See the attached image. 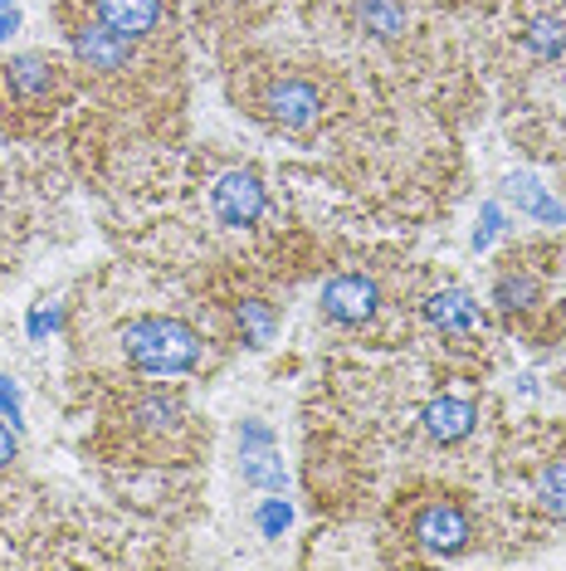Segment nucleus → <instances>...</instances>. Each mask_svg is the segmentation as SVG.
I'll use <instances>...</instances> for the list:
<instances>
[{
    "label": "nucleus",
    "mask_w": 566,
    "mask_h": 571,
    "mask_svg": "<svg viewBox=\"0 0 566 571\" xmlns=\"http://www.w3.org/2000/svg\"><path fill=\"white\" fill-rule=\"evenodd\" d=\"M235 318H240V332H244V342H250V347H264L269 338H274V328H279L274 308L260 303V298L240 303V308H235Z\"/></svg>",
    "instance_id": "obj_13"
},
{
    "label": "nucleus",
    "mask_w": 566,
    "mask_h": 571,
    "mask_svg": "<svg viewBox=\"0 0 566 571\" xmlns=\"http://www.w3.org/2000/svg\"><path fill=\"white\" fill-rule=\"evenodd\" d=\"M244 479L260 483V489L279 493L283 483H289V474H283V459L274 454V444H264V450H244Z\"/></svg>",
    "instance_id": "obj_12"
},
{
    "label": "nucleus",
    "mask_w": 566,
    "mask_h": 571,
    "mask_svg": "<svg viewBox=\"0 0 566 571\" xmlns=\"http://www.w3.org/2000/svg\"><path fill=\"white\" fill-rule=\"evenodd\" d=\"M293 523V508L283 503V499H264L260 503V532L264 538H283V528Z\"/></svg>",
    "instance_id": "obj_19"
},
{
    "label": "nucleus",
    "mask_w": 566,
    "mask_h": 571,
    "mask_svg": "<svg viewBox=\"0 0 566 571\" xmlns=\"http://www.w3.org/2000/svg\"><path fill=\"white\" fill-rule=\"evenodd\" d=\"M16 30H20V10H16V0H0V40H10Z\"/></svg>",
    "instance_id": "obj_22"
},
{
    "label": "nucleus",
    "mask_w": 566,
    "mask_h": 571,
    "mask_svg": "<svg viewBox=\"0 0 566 571\" xmlns=\"http://www.w3.org/2000/svg\"><path fill=\"white\" fill-rule=\"evenodd\" d=\"M73 54H79L89 69H122L132 54V40H122L118 30H108V24L98 20V24L73 30Z\"/></svg>",
    "instance_id": "obj_8"
},
{
    "label": "nucleus",
    "mask_w": 566,
    "mask_h": 571,
    "mask_svg": "<svg viewBox=\"0 0 566 571\" xmlns=\"http://www.w3.org/2000/svg\"><path fill=\"white\" fill-rule=\"evenodd\" d=\"M494 303L498 308H533L537 303V279L533 274H503L498 279V289H494Z\"/></svg>",
    "instance_id": "obj_18"
},
{
    "label": "nucleus",
    "mask_w": 566,
    "mask_h": 571,
    "mask_svg": "<svg viewBox=\"0 0 566 571\" xmlns=\"http://www.w3.org/2000/svg\"><path fill=\"white\" fill-rule=\"evenodd\" d=\"M49 328H59V308H34V318H30V332H34V338H44Z\"/></svg>",
    "instance_id": "obj_23"
},
{
    "label": "nucleus",
    "mask_w": 566,
    "mask_h": 571,
    "mask_svg": "<svg viewBox=\"0 0 566 571\" xmlns=\"http://www.w3.org/2000/svg\"><path fill=\"white\" fill-rule=\"evenodd\" d=\"M376 303H381V289L366 274H337L323 283V313L342 328H362V322L376 318Z\"/></svg>",
    "instance_id": "obj_3"
},
{
    "label": "nucleus",
    "mask_w": 566,
    "mask_h": 571,
    "mask_svg": "<svg viewBox=\"0 0 566 571\" xmlns=\"http://www.w3.org/2000/svg\"><path fill=\"white\" fill-rule=\"evenodd\" d=\"M415 548L429 552V557H454V552H464L469 548V538H474V523H469V513H464L459 503H429L415 513Z\"/></svg>",
    "instance_id": "obj_2"
},
{
    "label": "nucleus",
    "mask_w": 566,
    "mask_h": 571,
    "mask_svg": "<svg viewBox=\"0 0 566 571\" xmlns=\"http://www.w3.org/2000/svg\"><path fill=\"white\" fill-rule=\"evenodd\" d=\"M508 196L527 210V216H537V220H557V226H566V210H562L557 201H547L543 186H537L533 177H513V181H508Z\"/></svg>",
    "instance_id": "obj_11"
},
{
    "label": "nucleus",
    "mask_w": 566,
    "mask_h": 571,
    "mask_svg": "<svg viewBox=\"0 0 566 571\" xmlns=\"http://www.w3.org/2000/svg\"><path fill=\"white\" fill-rule=\"evenodd\" d=\"M523 40H527V49H533L537 59H557L566 49V24L562 20H533Z\"/></svg>",
    "instance_id": "obj_16"
},
{
    "label": "nucleus",
    "mask_w": 566,
    "mask_h": 571,
    "mask_svg": "<svg viewBox=\"0 0 566 571\" xmlns=\"http://www.w3.org/2000/svg\"><path fill=\"white\" fill-rule=\"evenodd\" d=\"M0 411H6L20 425V391H16V381H10L6 371H0Z\"/></svg>",
    "instance_id": "obj_20"
},
{
    "label": "nucleus",
    "mask_w": 566,
    "mask_h": 571,
    "mask_svg": "<svg viewBox=\"0 0 566 571\" xmlns=\"http://www.w3.org/2000/svg\"><path fill=\"white\" fill-rule=\"evenodd\" d=\"M362 24L372 34H381V40H396L405 30V10L396 0H362Z\"/></svg>",
    "instance_id": "obj_14"
},
{
    "label": "nucleus",
    "mask_w": 566,
    "mask_h": 571,
    "mask_svg": "<svg viewBox=\"0 0 566 571\" xmlns=\"http://www.w3.org/2000/svg\"><path fill=\"white\" fill-rule=\"evenodd\" d=\"M537 503L552 518H566V459H552L543 474H537Z\"/></svg>",
    "instance_id": "obj_15"
},
{
    "label": "nucleus",
    "mask_w": 566,
    "mask_h": 571,
    "mask_svg": "<svg viewBox=\"0 0 566 571\" xmlns=\"http://www.w3.org/2000/svg\"><path fill=\"white\" fill-rule=\"evenodd\" d=\"M138 420L146 430H171L181 420V401H176V395H162V391L142 395V401H138Z\"/></svg>",
    "instance_id": "obj_17"
},
{
    "label": "nucleus",
    "mask_w": 566,
    "mask_h": 571,
    "mask_svg": "<svg viewBox=\"0 0 566 571\" xmlns=\"http://www.w3.org/2000/svg\"><path fill=\"white\" fill-rule=\"evenodd\" d=\"M240 444H244V450H264V444H274V434H269L264 425H254V420H244Z\"/></svg>",
    "instance_id": "obj_21"
},
{
    "label": "nucleus",
    "mask_w": 566,
    "mask_h": 571,
    "mask_svg": "<svg viewBox=\"0 0 566 571\" xmlns=\"http://www.w3.org/2000/svg\"><path fill=\"white\" fill-rule=\"evenodd\" d=\"M122 352L146 377H181L201 362V332L181 318H132L122 328Z\"/></svg>",
    "instance_id": "obj_1"
},
{
    "label": "nucleus",
    "mask_w": 566,
    "mask_h": 571,
    "mask_svg": "<svg viewBox=\"0 0 566 571\" xmlns=\"http://www.w3.org/2000/svg\"><path fill=\"white\" fill-rule=\"evenodd\" d=\"M16 454H20V440H16V434H10L6 425H0V469L16 464Z\"/></svg>",
    "instance_id": "obj_24"
},
{
    "label": "nucleus",
    "mask_w": 566,
    "mask_h": 571,
    "mask_svg": "<svg viewBox=\"0 0 566 571\" xmlns=\"http://www.w3.org/2000/svg\"><path fill=\"white\" fill-rule=\"evenodd\" d=\"M54 83H59V64L44 54H16L0 64V93L16 98V103H44Z\"/></svg>",
    "instance_id": "obj_5"
},
{
    "label": "nucleus",
    "mask_w": 566,
    "mask_h": 571,
    "mask_svg": "<svg viewBox=\"0 0 566 571\" xmlns=\"http://www.w3.org/2000/svg\"><path fill=\"white\" fill-rule=\"evenodd\" d=\"M478 425V405L474 401H459V395H439V401H429L425 405V430H429V440H439V444H454V440H464Z\"/></svg>",
    "instance_id": "obj_9"
},
{
    "label": "nucleus",
    "mask_w": 566,
    "mask_h": 571,
    "mask_svg": "<svg viewBox=\"0 0 566 571\" xmlns=\"http://www.w3.org/2000/svg\"><path fill=\"white\" fill-rule=\"evenodd\" d=\"M211 206H215V220L220 226H254L264 216V181L254 171H225L211 191Z\"/></svg>",
    "instance_id": "obj_4"
},
{
    "label": "nucleus",
    "mask_w": 566,
    "mask_h": 571,
    "mask_svg": "<svg viewBox=\"0 0 566 571\" xmlns=\"http://www.w3.org/2000/svg\"><path fill=\"white\" fill-rule=\"evenodd\" d=\"M264 108H269V118H274L279 128L303 132V128H313V122H317V113H323V98H317L313 83L283 79V83H274V89H269Z\"/></svg>",
    "instance_id": "obj_6"
},
{
    "label": "nucleus",
    "mask_w": 566,
    "mask_h": 571,
    "mask_svg": "<svg viewBox=\"0 0 566 571\" xmlns=\"http://www.w3.org/2000/svg\"><path fill=\"white\" fill-rule=\"evenodd\" d=\"M93 10L122 40H142V34H152L156 20H162V0H93Z\"/></svg>",
    "instance_id": "obj_7"
},
{
    "label": "nucleus",
    "mask_w": 566,
    "mask_h": 571,
    "mask_svg": "<svg viewBox=\"0 0 566 571\" xmlns=\"http://www.w3.org/2000/svg\"><path fill=\"white\" fill-rule=\"evenodd\" d=\"M425 318L435 322L439 332H474L478 328V303L464 289H439V293H429Z\"/></svg>",
    "instance_id": "obj_10"
}]
</instances>
